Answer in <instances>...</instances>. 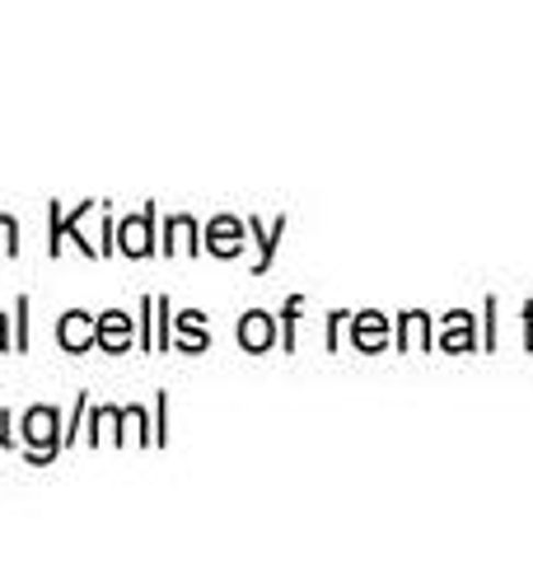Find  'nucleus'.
Wrapping results in <instances>:
<instances>
[{
  "label": "nucleus",
  "instance_id": "1",
  "mask_svg": "<svg viewBox=\"0 0 533 561\" xmlns=\"http://www.w3.org/2000/svg\"><path fill=\"white\" fill-rule=\"evenodd\" d=\"M20 435H24V445H29V459H33V463H47L52 454L61 449V440H66V435H61V416L52 412V408H29Z\"/></svg>",
  "mask_w": 533,
  "mask_h": 561
},
{
  "label": "nucleus",
  "instance_id": "2",
  "mask_svg": "<svg viewBox=\"0 0 533 561\" xmlns=\"http://www.w3.org/2000/svg\"><path fill=\"white\" fill-rule=\"evenodd\" d=\"M150 225H155V210L146 206L140 216L132 220H122V230H117V249L127 253V257H146L155 249V239H150Z\"/></svg>",
  "mask_w": 533,
  "mask_h": 561
},
{
  "label": "nucleus",
  "instance_id": "3",
  "mask_svg": "<svg viewBox=\"0 0 533 561\" xmlns=\"http://www.w3.org/2000/svg\"><path fill=\"white\" fill-rule=\"evenodd\" d=\"M94 342H99L103 351H127V346H132V319H127V313H122V309L99 313Z\"/></svg>",
  "mask_w": 533,
  "mask_h": 561
},
{
  "label": "nucleus",
  "instance_id": "4",
  "mask_svg": "<svg viewBox=\"0 0 533 561\" xmlns=\"http://www.w3.org/2000/svg\"><path fill=\"white\" fill-rule=\"evenodd\" d=\"M94 319H89L84 309H70L66 319H61V328H57V342L66 346V351H89L94 346Z\"/></svg>",
  "mask_w": 533,
  "mask_h": 561
},
{
  "label": "nucleus",
  "instance_id": "5",
  "mask_svg": "<svg viewBox=\"0 0 533 561\" xmlns=\"http://www.w3.org/2000/svg\"><path fill=\"white\" fill-rule=\"evenodd\" d=\"M206 249L220 253V257H235V253L243 249V225L229 220V216H220L216 225H211V234H206Z\"/></svg>",
  "mask_w": 533,
  "mask_h": 561
},
{
  "label": "nucleus",
  "instance_id": "6",
  "mask_svg": "<svg viewBox=\"0 0 533 561\" xmlns=\"http://www.w3.org/2000/svg\"><path fill=\"white\" fill-rule=\"evenodd\" d=\"M239 342L248 351H266L272 346V319H266V313H248V319L239 323Z\"/></svg>",
  "mask_w": 533,
  "mask_h": 561
},
{
  "label": "nucleus",
  "instance_id": "7",
  "mask_svg": "<svg viewBox=\"0 0 533 561\" xmlns=\"http://www.w3.org/2000/svg\"><path fill=\"white\" fill-rule=\"evenodd\" d=\"M169 239L173 243H165V249H197V243H192L197 239V225H192L188 216H178V220H169Z\"/></svg>",
  "mask_w": 533,
  "mask_h": 561
},
{
  "label": "nucleus",
  "instance_id": "8",
  "mask_svg": "<svg viewBox=\"0 0 533 561\" xmlns=\"http://www.w3.org/2000/svg\"><path fill=\"white\" fill-rule=\"evenodd\" d=\"M178 332H183V346H188V351L206 346V328H202V313H183V319H178Z\"/></svg>",
  "mask_w": 533,
  "mask_h": 561
},
{
  "label": "nucleus",
  "instance_id": "9",
  "mask_svg": "<svg viewBox=\"0 0 533 561\" xmlns=\"http://www.w3.org/2000/svg\"><path fill=\"white\" fill-rule=\"evenodd\" d=\"M0 253H20V225H14V216H0Z\"/></svg>",
  "mask_w": 533,
  "mask_h": 561
},
{
  "label": "nucleus",
  "instance_id": "10",
  "mask_svg": "<svg viewBox=\"0 0 533 561\" xmlns=\"http://www.w3.org/2000/svg\"><path fill=\"white\" fill-rule=\"evenodd\" d=\"M24 319H29V300H20V351L29 346V323Z\"/></svg>",
  "mask_w": 533,
  "mask_h": 561
},
{
  "label": "nucleus",
  "instance_id": "11",
  "mask_svg": "<svg viewBox=\"0 0 533 561\" xmlns=\"http://www.w3.org/2000/svg\"><path fill=\"white\" fill-rule=\"evenodd\" d=\"M5 426H10V416H5V412H0V445H14V435H10Z\"/></svg>",
  "mask_w": 533,
  "mask_h": 561
},
{
  "label": "nucleus",
  "instance_id": "12",
  "mask_svg": "<svg viewBox=\"0 0 533 561\" xmlns=\"http://www.w3.org/2000/svg\"><path fill=\"white\" fill-rule=\"evenodd\" d=\"M10 342H5V313H0V351H5Z\"/></svg>",
  "mask_w": 533,
  "mask_h": 561
}]
</instances>
